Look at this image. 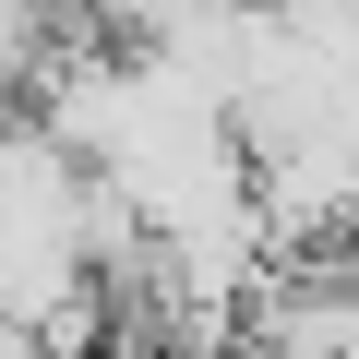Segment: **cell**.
<instances>
[{
    "mask_svg": "<svg viewBox=\"0 0 359 359\" xmlns=\"http://www.w3.org/2000/svg\"><path fill=\"white\" fill-rule=\"evenodd\" d=\"M347 359H359V335H347Z\"/></svg>",
    "mask_w": 359,
    "mask_h": 359,
    "instance_id": "obj_1",
    "label": "cell"
}]
</instances>
